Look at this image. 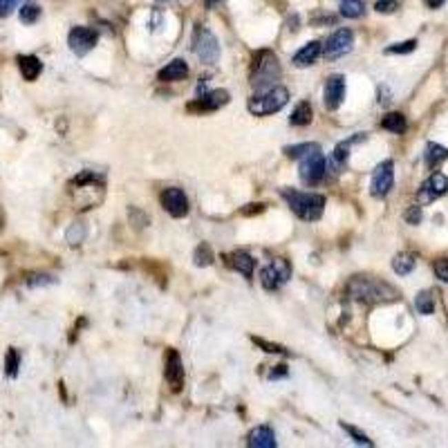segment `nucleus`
Masks as SVG:
<instances>
[{
  "instance_id": "5",
  "label": "nucleus",
  "mask_w": 448,
  "mask_h": 448,
  "mask_svg": "<svg viewBox=\"0 0 448 448\" xmlns=\"http://www.w3.org/2000/svg\"><path fill=\"white\" fill-rule=\"evenodd\" d=\"M193 52L206 65L220 61V41L215 39V34L204 25H197L193 30Z\"/></svg>"
},
{
  "instance_id": "42",
  "label": "nucleus",
  "mask_w": 448,
  "mask_h": 448,
  "mask_svg": "<svg viewBox=\"0 0 448 448\" xmlns=\"http://www.w3.org/2000/svg\"><path fill=\"white\" fill-rule=\"evenodd\" d=\"M204 3H206V7L211 9V7H215V5H218V3H222V0H204Z\"/></svg>"
},
{
  "instance_id": "7",
  "label": "nucleus",
  "mask_w": 448,
  "mask_h": 448,
  "mask_svg": "<svg viewBox=\"0 0 448 448\" xmlns=\"http://www.w3.org/2000/svg\"><path fill=\"white\" fill-rule=\"evenodd\" d=\"M327 173V161H325V155H323L320 150H314L309 155H305L303 164H301V182L307 184V186H316L323 177Z\"/></svg>"
},
{
  "instance_id": "22",
  "label": "nucleus",
  "mask_w": 448,
  "mask_h": 448,
  "mask_svg": "<svg viewBox=\"0 0 448 448\" xmlns=\"http://www.w3.org/2000/svg\"><path fill=\"white\" fill-rule=\"evenodd\" d=\"M233 267H236L238 272L247 278V281H251V278H254V267H256V260L251 258L249 254H245V251H240V254L233 256Z\"/></svg>"
},
{
  "instance_id": "15",
  "label": "nucleus",
  "mask_w": 448,
  "mask_h": 448,
  "mask_svg": "<svg viewBox=\"0 0 448 448\" xmlns=\"http://www.w3.org/2000/svg\"><path fill=\"white\" fill-rule=\"evenodd\" d=\"M164 374H166V381L173 385V390L182 388V383H184V365H182V358H179V354L175 352V349H168Z\"/></svg>"
},
{
  "instance_id": "13",
  "label": "nucleus",
  "mask_w": 448,
  "mask_h": 448,
  "mask_svg": "<svg viewBox=\"0 0 448 448\" xmlns=\"http://www.w3.org/2000/svg\"><path fill=\"white\" fill-rule=\"evenodd\" d=\"M345 99V77L343 74H332L325 81V90H323V103L327 110H336Z\"/></svg>"
},
{
  "instance_id": "43",
  "label": "nucleus",
  "mask_w": 448,
  "mask_h": 448,
  "mask_svg": "<svg viewBox=\"0 0 448 448\" xmlns=\"http://www.w3.org/2000/svg\"><path fill=\"white\" fill-rule=\"evenodd\" d=\"M159 5H173V3H177V0H157Z\"/></svg>"
},
{
  "instance_id": "29",
  "label": "nucleus",
  "mask_w": 448,
  "mask_h": 448,
  "mask_svg": "<svg viewBox=\"0 0 448 448\" xmlns=\"http://www.w3.org/2000/svg\"><path fill=\"white\" fill-rule=\"evenodd\" d=\"M193 263L197 267H209L213 263V251L209 245H200L195 249V254H193Z\"/></svg>"
},
{
  "instance_id": "33",
  "label": "nucleus",
  "mask_w": 448,
  "mask_h": 448,
  "mask_svg": "<svg viewBox=\"0 0 448 448\" xmlns=\"http://www.w3.org/2000/svg\"><path fill=\"white\" fill-rule=\"evenodd\" d=\"M417 50V41H403V43H394L390 48H385V54H410Z\"/></svg>"
},
{
  "instance_id": "19",
  "label": "nucleus",
  "mask_w": 448,
  "mask_h": 448,
  "mask_svg": "<svg viewBox=\"0 0 448 448\" xmlns=\"http://www.w3.org/2000/svg\"><path fill=\"white\" fill-rule=\"evenodd\" d=\"M18 70L25 81H36L43 72V63L36 57H18Z\"/></svg>"
},
{
  "instance_id": "24",
  "label": "nucleus",
  "mask_w": 448,
  "mask_h": 448,
  "mask_svg": "<svg viewBox=\"0 0 448 448\" xmlns=\"http://www.w3.org/2000/svg\"><path fill=\"white\" fill-rule=\"evenodd\" d=\"M361 137H363V134H356V137L347 139V141H343V143H338L336 150H334V155H332V161H334V168H343V166L347 164V159H349V146H352V143L358 141Z\"/></svg>"
},
{
  "instance_id": "40",
  "label": "nucleus",
  "mask_w": 448,
  "mask_h": 448,
  "mask_svg": "<svg viewBox=\"0 0 448 448\" xmlns=\"http://www.w3.org/2000/svg\"><path fill=\"white\" fill-rule=\"evenodd\" d=\"M27 283H30L32 287H36V285H52V283H54V278H52V276H45V274H41V276H32Z\"/></svg>"
},
{
  "instance_id": "35",
  "label": "nucleus",
  "mask_w": 448,
  "mask_h": 448,
  "mask_svg": "<svg viewBox=\"0 0 448 448\" xmlns=\"http://www.w3.org/2000/svg\"><path fill=\"white\" fill-rule=\"evenodd\" d=\"M374 9L379 14H394L399 9V3H397V0H376Z\"/></svg>"
},
{
  "instance_id": "30",
  "label": "nucleus",
  "mask_w": 448,
  "mask_h": 448,
  "mask_svg": "<svg viewBox=\"0 0 448 448\" xmlns=\"http://www.w3.org/2000/svg\"><path fill=\"white\" fill-rule=\"evenodd\" d=\"M39 16H41V7L39 5H32V3H23L21 7V21L25 25H32L39 21Z\"/></svg>"
},
{
  "instance_id": "34",
  "label": "nucleus",
  "mask_w": 448,
  "mask_h": 448,
  "mask_svg": "<svg viewBox=\"0 0 448 448\" xmlns=\"http://www.w3.org/2000/svg\"><path fill=\"white\" fill-rule=\"evenodd\" d=\"M340 428H343V430H345V433H347L349 437H352V439H354V442H356V444H361V446H374V444H372V439H367V437H365V435L361 433V430H356L354 426H347V424H340Z\"/></svg>"
},
{
  "instance_id": "17",
  "label": "nucleus",
  "mask_w": 448,
  "mask_h": 448,
  "mask_svg": "<svg viewBox=\"0 0 448 448\" xmlns=\"http://www.w3.org/2000/svg\"><path fill=\"white\" fill-rule=\"evenodd\" d=\"M188 74V65L184 59H173L170 63H166V68L159 70L157 79L161 83H170V81H182Z\"/></svg>"
},
{
  "instance_id": "21",
  "label": "nucleus",
  "mask_w": 448,
  "mask_h": 448,
  "mask_svg": "<svg viewBox=\"0 0 448 448\" xmlns=\"http://www.w3.org/2000/svg\"><path fill=\"white\" fill-rule=\"evenodd\" d=\"M312 116H314V112H312L309 101H301L298 105L294 108V112L289 116V123L296 125V128H303V125H309L312 123Z\"/></svg>"
},
{
  "instance_id": "36",
  "label": "nucleus",
  "mask_w": 448,
  "mask_h": 448,
  "mask_svg": "<svg viewBox=\"0 0 448 448\" xmlns=\"http://www.w3.org/2000/svg\"><path fill=\"white\" fill-rule=\"evenodd\" d=\"M433 269H435V276L439 278V281H442V283H448V258L437 260Z\"/></svg>"
},
{
  "instance_id": "9",
  "label": "nucleus",
  "mask_w": 448,
  "mask_h": 448,
  "mask_svg": "<svg viewBox=\"0 0 448 448\" xmlns=\"http://www.w3.org/2000/svg\"><path fill=\"white\" fill-rule=\"evenodd\" d=\"M96 41H99V34L92 27H72L68 34V45L77 57H85L90 50H94Z\"/></svg>"
},
{
  "instance_id": "38",
  "label": "nucleus",
  "mask_w": 448,
  "mask_h": 448,
  "mask_svg": "<svg viewBox=\"0 0 448 448\" xmlns=\"http://www.w3.org/2000/svg\"><path fill=\"white\" fill-rule=\"evenodd\" d=\"M254 343H258L260 347H265V352H269V354H287V352H285V349H283L281 345L267 343V340H263V338H256V336H254Z\"/></svg>"
},
{
  "instance_id": "2",
  "label": "nucleus",
  "mask_w": 448,
  "mask_h": 448,
  "mask_svg": "<svg viewBox=\"0 0 448 448\" xmlns=\"http://www.w3.org/2000/svg\"><path fill=\"white\" fill-rule=\"evenodd\" d=\"M281 63H278L276 54L263 50L256 54L254 59V72H251V85H254L256 92H265V90H272L278 85L281 81Z\"/></svg>"
},
{
  "instance_id": "32",
  "label": "nucleus",
  "mask_w": 448,
  "mask_h": 448,
  "mask_svg": "<svg viewBox=\"0 0 448 448\" xmlns=\"http://www.w3.org/2000/svg\"><path fill=\"white\" fill-rule=\"evenodd\" d=\"M18 365H21V356H18V352L12 347L7 352V358H5V367H7V376H14L18 374Z\"/></svg>"
},
{
  "instance_id": "31",
  "label": "nucleus",
  "mask_w": 448,
  "mask_h": 448,
  "mask_svg": "<svg viewBox=\"0 0 448 448\" xmlns=\"http://www.w3.org/2000/svg\"><path fill=\"white\" fill-rule=\"evenodd\" d=\"M85 233H88L85 224H81V222H74V224H72V227L68 229L65 238H68V242H70V245H79V242H83V240H85Z\"/></svg>"
},
{
  "instance_id": "1",
  "label": "nucleus",
  "mask_w": 448,
  "mask_h": 448,
  "mask_svg": "<svg viewBox=\"0 0 448 448\" xmlns=\"http://www.w3.org/2000/svg\"><path fill=\"white\" fill-rule=\"evenodd\" d=\"M345 292L352 301L365 303V305H383V303H392L399 298L397 289L392 285L376 281L370 276H354L349 278V283L345 285Z\"/></svg>"
},
{
  "instance_id": "4",
  "label": "nucleus",
  "mask_w": 448,
  "mask_h": 448,
  "mask_svg": "<svg viewBox=\"0 0 448 448\" xmlns=\"http://www.w3.org/2000/svg\"><path fill=\"white\" fill-rule=\"evenodd\" d=\"M287 101H289V90L283 85H276L272 90H265V92H256L249 99L247 110L256 116H267V114L283 110Z\"/></svg>"
},
{
  "instance_id": "41",
  "label": "nucleus",
  "mask_w": 448,
  "mask_h": 448,
  "mask_svg": "<svg viewBox=\"0 0 448 448\" xmlns=\"http://www.w3.org/2000/svg\"><path fill=\"white\" fill-rule=\"evenodd\" d=\"M444 3H446V0H426V5H428L430 9H439Z\"/></svg>"
},
{
  "instance_id": "27",
  "label": "nucleus",
  "mask_w": 448,
  "mask_h": 448,
  "mask_svg": "<svg viewBox=\"0 0 448 448\" xmlns=\"http://www.w3.org/2000/svg\"><path fill=\"white\" fill-rule=\"evenodd\" d=\"M415 307L421 316H430V314L435 312V298L430 292H419L417 298H415Z\"/></svg>"
},
{
  "instance_id": "28",
  "label": "nucleus",
  "mask_w": 448,
  "mask_h": 448,
  "mask_svg": "<svg viewBox=\"0 0 448 448\" xmlns=\"http://www.w3.org/2000/svg\"><path fill=\"white\" fill-rule=\"evenodd\" d=\"M318 150V143H296V146H287L285 148V155L287 157H303V155H309V152Z\"/></svg>"
},
{
  "instance_id": "20",
  "label": "nucleus",
  "mask_w": 448,
  "mask_h": 448,
  "mask_svg": "<svg viewBox=\"0 0 448 448\" xmlns=\"http://www.w3.org/2000/svg\"><path fill=\"white\" fill-rule=\"evenodd\" d=\"M448 159V148H444L442 143H433L430 141L426 146V152H424V161L428 168H437L442 161Z\"/></svg>"
},
{
  "instance_id": "12",
  "label": "nucleus",
  "mask_w": 448,
  "mask_h": 448,
  "mask_svg": "<svg viewBox=\"0 0 448 448\" xmlns=\"http://www.w3.org/2000/svg\"><path fill=\"white\" fill-rule=\"evenodd\" d=\"M159 200H161V206H164L173 218H184V215L188 213V197L182 188H177V186L166 188Z\"/></svg>"
},
{
  "instance_id": "26",
  "label": "nucleus",
  "mask_w": 448,
  "mask_h": 448,
  "mask_svg": "<svg viewBox=\"0 0 448 448\" xmlns=\"http://www.w3.org/2000/svg\"><path fill=\"white\" fill-rule=\"evenodd\" d=\"M338 12L345 18H358L365 12L363 0H338Z\"/></svg>"
},
{
  "instance_id": "14",
  "label": "nucleus",
  "mask_w": 448,
  "mask_h": 448,
  "mask_svg": "<svg viewBox=\"0 0 448 448\" xmlns=\"http://www.w3.org/2000/svg\"><path fill=\"white\" fill-rule=\"evenodd\" d=\"M229 92L227 90H211V92L202 94L197 101L188 103V110L191 112H213V110H220L229 103Z\"/></svg>"
},
{
  "instance_id": "39",
  "label": "nucleus",
  "mask_w": 448,
  "mask_h": 448,
  "mask_svg": "<svg viewBox=\"0 0 448 448\" xmlns=\"http://www.w3.org/2000/svg\"><path fill=\"white\" fill-rule=\"evenodd\" d=\"M408 224H419L421 222V206H410V209L403 213Z\"/></svg>"
},
{
  "instance_id": "16",
  "label": "nucleus",
  "mask_w": 448,
  "mask_h": 448,
  "mask_svg": "<svg viewBox=\"0 0 448 448\" xmlns=\"http://www.w3.org/2000/svg\"><path fill=\"white\" fill-rule=\"evenodd\" d=\"M320 52H323V45L318 41H309V43H305L303 48L294 54V65L296 68H309L316 63V59L320 57Z\"/></svg>"
},
{
  "instance_id": "23",
  "label": "nucleus",
  "mask_w": 448,
  "mask_h": 448,
  "mask_svg": "<svg viewBox=\"0 0 448 448\" xmlns=\"http://www.w3.org/2000/svg\"><path fill=\"white\" fill-rule=\"evenodd\" d=\"M406 116H403L401 112H390V114H385L383 116V121H381V128L383 130H388V132H394V134H401L403 130H406Z\"/></svg>"
},
{
  "instance_id": "6",
  "label": "nucleus",
  "mask_w": 448,
  "mask_h": 448,
  "mask_svg": "<svg viewBox=\"0 0 448 448\" xmlns=\"http://www.w3.org/2000/svg\"><path fill=\"white\" fill-rule=\"evenodd\" d=\"M289 278H292V265L287 263L285 258H274L272 263L263 267V272H260V283H263V287L269 292L281 289Z\"/></svg>"
},
{
  "instance_id": "8",
  "label": "nucleus",
  "mask_w": 448,
  "mask_h": 448,
  "mask_svg": "<svg viewBox=\"0 0 448 448\" xmlns=\"http://www.w3.org/2000/svg\"><path fill=\"white\" fill-rule=\"evenodd\" d=\"M352 48H354V34H352V30H345L343 27V30H336L329 36L325 48H323V54H325V59L336 61V59L352 52Z\"/></svg>"
},
{
  "instance_id": "3",
  "label": "nucleus",
  "mask_w": 448,
  "mask_h": 448,
  "mask_svg": "<svg viewBox=\"0 0 448 448\" xmlns=\"http://www.w3.org/2000/svg\"><path fill=\"white\" fill-rule=\"evenodd\" d=\"M281 195L285 197V202L292 206V211L305 222L320 220L323 211H325V197L323 195L301 193V191H292V188H283Z\"/></svg>"
},
{
  "instance_id": "37",
  "label": "nucleus",
  "mask_w": 448,
  "mask_h": 448,
  "mask_svg": "<svg viewBox=\"0 0 448 448\" xmlns=\"http://www.w3.org/2000/svg\"><path fill=\"white\" fill-rule=\"evenodd\" d=\"M21 3L25 0H0V18H7Z\"/></svg>"
},
{
  "instance_id": "18",
  "label": "nucleus",
  "mask_w": 448,
  "mask_h": 448,
  "mask_svg": "<svg viewBox=\"0 0 448 448\" xmlns=\"http://www.w3.org/2000/svg\"><path fill=\"white\" fill-rule=\"evenodd\" d=\"M247 444L251 448H276V435H274V430L269 428V426H258L254 428L249 433V439H247Z\"/></svg>"
},
{
  "instance_id": "25",
  "label": "nucleus",
  "mask_w": 448,
  "mask_h": 448,
  "mask_svg": "<svg viewBox=\"0 0 448 448\" xmlns=\"http://www.w3.org/2000/svg\"><path fill=\"white\" fill-rule=\"evenodd\" d=\"M415 265H417V260L412 254H397L392 260L394 274H399V276H408L412 269H415Z\"/></svg>"
},
{
  "instance_id": "11",
  "label": "nucleus",
  "mask_w": 448,
  "mask_h": 448,
  "mask_svg": "<svg viewBox=\"0 0 448 448\" xmlns=\"http://www.w3.org/2000/svg\"><path fill=\"white\" fill-rule=\"evenodd\" d=\"M446 193H448V177L444 173H433L424 184H421L417 200H419V204H430Z\"/></svg>"
},
{
  "instance_id": "10",
  "label": "nucleus",
  "mask_w": 448,
  "mask_h": 448,
  "mask_svg": "<svg viewBox=\"0 0 448 448\" xmlns=\"http://www.w3.org/2000/svg\"><path fill=\"white\" fill-rule=\"evenodd\" d=\"M392 186H394V164H392V159H385L374 168L372 182H370V193L374 197H385L390 193Z\"/></svg>"
}]
</instances>
